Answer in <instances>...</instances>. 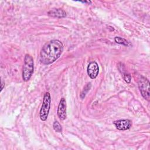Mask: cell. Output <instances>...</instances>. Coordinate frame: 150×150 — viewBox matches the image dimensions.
<instances>
[{"label":"cell","instance_id":"obj_6","mask_svg":"<svg viewBox=\"0 0 150 150\" xmlns=\"http://www.w3.org/2000/svg\"><path fill=\"white\" fill-rule=\"evenodd\" d=\"M113 124L115 127L120 131H125L129 129L132 126V122L129 120L124 119L114 121Z\"/></svg>","mask_w":150,"mask_h":150},{"label":"cell","instance_id":"obj_3","mask_svg":"<svg viewBox=\"0 0 150 150\" xmlns=\"http://www.w3.org/2000/svg\"><path fill=\"white\" fill-rule=\"evenodd\" d=\"M50 94L49 92H46L44 94L43 103L39 112V117L42 121H45L47 118L50 108Z\"/></svg>","mask_w":150,"mask_h":150},{"label":"cell","instance_id":"obj_10","mask_svg":"<svg viewBox=\"0 0 150 150\" xmlns=\"http://www.w3.org/2000/svg\"><path fill=\"white\" fill-rule=\"evenodd\" d=\"M53 128L54 129V131H56L57 132H61L62 131V127L60 124V123L57 121L53 122Z\"/></svg>","mask_w":150,"mask_h":150},{"label":"cell","instance_id":"obj_13","mask_svg":"<svg viewBox=\"0 0 150 150\" xmlns=\"http://www.w3.org/2000/svg\"><path fill=\"white\" fill-rule=\"evenodd\" d=\"M5 85V83L3 82V81L2 80L1 81V91H2V89H3V88H4V86Z\"/></svg>","mask_w":150,"mask_h":150},{"label":"cell","instance_id":"obj_2","mask_svg":"<svg viewBox=\"0 0 150 150\" xmlns=\"http://www.w3.org/2000/svg\"><path fill=\"white\" fill-rule=\"evenodd\" d=\"M33 69L34 62L33 57L29 54H25L22 72V79L24 81H28L30 80L33 74Z\"/></svg>","mask_w":150,"mask_h":150},{"label":"cell","instance_id":"obj_12","mask_svg":"<svg viewBox=\"0 0 150 150\" xmlns=\"http://www.w3.org/2000/svg\"><path fill=\"white\" fill-rule=\"evenodd\" d=\"M122 77H123V79L127 83H129L131 82V77L130 76L129 74L127 73V72L125 73L124 74H122Z\"/></svg>","mask_w":150,"mask_h":150},{"label":"cell","instance_id":"obj_1","mask_svg":"<svg viewBox=\"0 0 150 150\" xmlns=\"http://www.w3.org/2000/svg\"><path fill=\"white\" fill-rule=\"evenodd\" d=\"M63 50V45L59 40H52L46 42L40 53V60L44 64H50L55 62Z\"/></svg>","mask_w":150,"mask_h":150},{"label":"cell","instance_id":"obj_9","mask_svg":"<svg viewBox=\"0 0 150 150\" xmlns=\"http://www.w3.org/2000/svg\"><path fill=\"white\" fill-rule=\"evenodd\" d=\"M114 40L117 43L122 45L125 46H131V44L130 43V42H128V40H127L125 39H124L123 38H121V37H119V36H116L114 38Z\"/></svg>","mask_w":150,"mask_h":150},{"label":"cell","instance_id":"obj_5","mask_svg":"<svg viewBox=\"0 0 150 150\" xmlns=\"http://www.w3.org/2000/svg\"><path fill=\"white\" fill-rule=\"evenodd\" d=\"M87 71L88 75L91 79H96L99 73V67L97 62L95 61L90 62L87 66Z\"/></svg>","mask_w":150,"mask_h":150},{"label":"cell","instance_id":"obj_11","mask_svg":"<svg viewBox=\"0 0 150 150\" xmlns=\"http://www.w3.org/2000/svg\"><path fill=\"white\" fill-rule=\"evenodd\" d=\"M90 87H91V83H88V84L84 87V88L83 91L81 92V94H80V97H81L82 99L85 97L86 94L87 92L88 91V90L90 89Z\"/></svg>","mask_w":150,"mask_h":150},{"label":"cell","instance_id":"obj_7","mask_svg":"<svg viewBox=\"0 0 150 150\" xmlns=\"http://www.w3.org/2000/svg\"><path fill=\"white\" fill-rule=\"evenodd\" d=\"M57 115L60 120H64L67 117L66 102L64 98H62L57 108Z\"/></svg>","mask_w":150,"mask_h":150},{"label":"cell","instance_id":"obj_4","mask_svg":"<svg viewBox=\"0 0 150 150\" xmlns=\"http://www.w3.org/2000/svg\"><path fill=\"white\" fill-rule=\"evenodd\" d=\"M138 85L141 95L146 100L149 101L150 100V92H149V81L144 76H141L138 80Z\"/></svg>","mask_w":150,"mask_h":150},{"label":"cell","instance_id":"obj_8","mask_svg":"<svg viewBox=\"0 0 150 150\" xmlns=\"http://www.w3.org/2000/svg\"><path fill=\"white\" fill-rule=\"evenodd\" d=\"M48 15L54 18H62L66 16V12L61 8H54L48 12Z\"/></svg>","mask_w":150,"mask_h":150}]
</instances>
